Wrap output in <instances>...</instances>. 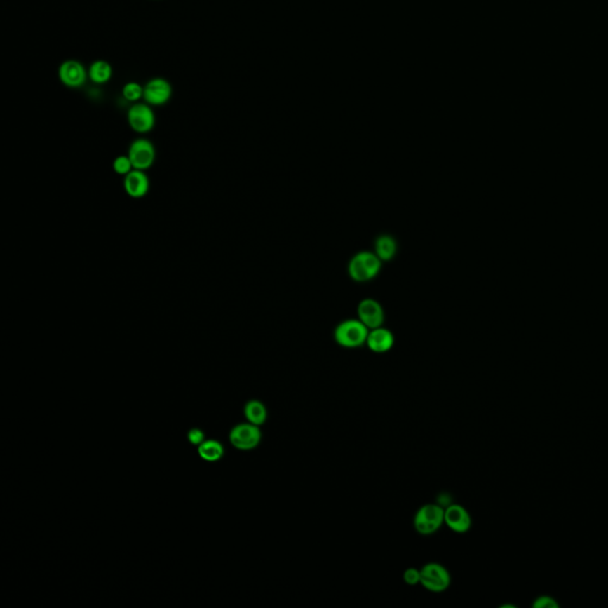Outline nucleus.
I'll use <instances>...</instances> for the list:
<instances>
[{"label": "nucleus", "mask_w": 608, "mask_h": 608, "mask_svg": "<svg viewBox=\"0 0 608 608\" xmlns=\"http://www.w3.org/2000/svg\"><path fill=\"white\" fill-rule=\"evenodd\" d=\"M368 333L367 327L360 320H347L337 325L334 337L342 347L357 349L366 344Z\"/></svg>", "instance_id": "obj_1"}, {"label": "nucleus", "mask_w": 608, "mask_h": 608, "mask_svg": "<svg viewBox=\"0 0 608 608\" xmlns=\"http://www.w3.org/2000/svg\"><path fill=\"white\" fill-rule=\"evenodd\" d=\"M381 269V260L372 252H359L349 262V273L356 282L374 278Z\"/></svg>", "instance_id": "obj_2"}, {"label": "nucleus", "mask_w": 608, "mask_h": 608, "mask_svg": "<svg viewBox=\"0 0 608 608\" xmlns=\"http://www.w3.org/2000/svg\"><path fill=\"white\" fill-rule=\"evenodd\" d=\"M443 523H445V508H442V506L436 504L423 505L414 515V527L419 535H433Z\"/></svg>", "instance_id": "obj_3"}, {"label": "nucleus", "mask_w": 608, "mask_h": 608, "mask_svg": "<svg viewBox=\"0 0 608 608\" xmlns=\"http://www.w3.org/2000/svg\"><path fill=\"white\" fill-rule=\"evenodd\" d=\"M452 579L448 570L438 563H428L421 569V585L429 592H445L450 586Z\"/></svg>", "instance_id": "obj_4"}, {"label": "nucleus", "mask_w": 608, "mask_h": 608, "mask_svg": "<svg viewBox=\"0 0 608 608\" xmlns=\"http://www.w3.org/2000/svg\"><path fill=\"white\" fill-rule=\"evenodd\" d=\"M128 156L135 169L147 171L155 164V145L150 140L144 138L133 140L128 149Z\"/></svg>", "instance_id": "obj_5"}, {"label": "nucleus", "mask_w": 608, "mask_h": 608, "mask_svg": "<svg viewBox=\"0 0 608 608\" xmlns=\"http://www.w3.org/2000/svg\"><path fill=\"white\" fill-rule=\"evenodd\" d=\"M128 121L133 131L137 133H147L155 128V112L147 102H136L128 109Z\"/></svg>", "instance_id": "obj_6"}, {"label": "nucleus", "mask_w": 608, "mask_h": 608, "mask_svg": "<svg viewBox=\"0 0 608 608\" xmlns=\"http://www.w3.org/2000/svg\"><path fill=\"white\" fill-rule=\"evenodd\" d=\"M229 440L233 446L238 450H251L259 445L262 431L258 426H255L250 422L239 424L233 428L229 434Z\"/></svg>", "instance_id": "obj_7"}, {"label": "nucleus", "mask_w": 608, "mask_h": 608, "mask_svg": "<svg viewBox=\"0 0 608 608\" xmlns=\"http://www.w3.org/2000/svg\"><path fill=\"white\" fill-rule=\"evenodd\" d=\"M173 97V87L165 79H151L144 86V97L147 104L150 106H163Z\"/></svg>", "instance_id": "obj_8"}, {"label": "nucleus", "mask_w": 608, "mask_h": 608, "mask_svg": "<svg viewBox=\"0 0 608 608\" xmlns=\"http://www.w3.org/2000/svg\"><path fill=\"white\" fill-rule=\"evenodd\" d=\"M87 76L85 67L75 60H67L58 68V78L68 88H80L85 85Z\"/></svg>", "instance_id": "obj_9"}, {"label": "nucleus", "mask_w": 608, "mask_h": 608, "mask_svg": "<svg viewBox=\"0 0 608 608\" xmlns=\"http://www.w3.org/2000/svg\"><path fill=\"white\" fill-rule=\"evenodd\" d=\"M358 315L360 321L364 323L368 330L379 328L384 323V310L376 299H366L361 301L358 306Z\"/></svg>", "instance_id": "obj_10"}, {"label": "nucleus", "mask_w": 608, "mask_h": 608, "mask_svg": "<svg viewBox=\"0 0 608 608\" xmlns=\"http://www.w3.org/2000/svg\"><path fill=\"white\" fill-rule=\"evenodd\" d=\"M445 524L457 534H465L472 527V518L461 505L453 504L445 510Z\"/></svg>", "instance_id": "obj_11"}, {"label": "nucleus", "mask_w": 608, "mask_h": 608, "mask_svg": "<svg viewBox=\"0 0 608 608\" xmlns=\"http://www.w3.org/2000/svg\"><path fill=\"white\" fill-rule=\"evenodd\" d=\"M124 189L130 198H144L150 189V181L145 171L133 169L124 176Z\"/></svg>", "instance_id": "obj_12"}, {"label": "nucleus", "mask_w": 608, "mask_h": 608, "mask_svg": "<svg viewBox=\"0 0 608 608\" xmlns=\"http://www.w3.org/2000/svg\"><path fill=\"white\" fill-rule=\"evenodd\" d=\"M395 344V337L386 328H376L368 333L366 345L374 353H385L390 351Z\"/></svg>", "instance_id": "obj_13"}, {"label": "nucleus", "mask_w": 608, "mask_h": 608, "mask_svg": "<svg viewBox=\"0 0 608 608\" xmlns=\"http://www.w3.org/2000/svg\"><path fill=\"white\" fill-rule=\"evenodd\" d=\"M244 412L245 417L248 419V422L255 424V426H262L268 417L266 407L259 400H250L245 407Z\"/></svg>", "instance_id": "obj_14"}, {"label": "nucleus", "mask_w": 608, "mask_h": 608, "mask_svg": "<svg viewBox=\"0 0 608 608\" xmlns=\"http://www.w3.org/2000/svg\"><path fill=\"white\" fill-rule=\"evenodd\" d=\"M374 248H376V255L379 257V259L388 262L395 257L397 252V243L391 236L383 234L377 239Z\"/></svg>", "instance_id": "obj_15"}, {"label": "nucleus", "mask_w": 608, "mask_h": 608, "mask_svg": "<svg viewBox=\"0 0 608 608\" xmlns=\"http://www.w3.org/2000/svg\"><path fill=\"white\" fill-rule=\"evenodd\" d=\"M112 73V66L109 62L100 60V61H95L90 65L88 76L92 81L101 85V83H106L111 80Z\"/></svg>", "instance_id": "obj_16"}, {"label": "nucleus", "mask_w": 608, "mask_h": 608, "mask_svg": "<svg viewBox=\"0 0 608 608\" xmlns=\"http://www.w3.org/2000/svg\"><path fill=\"white\" fill-rule=\"evenodd\" d=\"M198 454L205 461H217L224 455V448L220 443L213 440L202 442L198 447Z\"/></svg>", "instance_id": "obj_17"}, {"label": "nucleus", "mask_w": 608, "mask_h": 608, "mask_svg": "<svg viewBox=\"0 0 608 608\" xmlns=\"http://www.w3.org/2000/svg\"><path fill=\"white\" fill-rule=\"evenodd\" d=\"M123 97L130 102H138L144 97V87L138 82H128L123 88Z\"/></svg>", "instance_id": "obj_18"}, {"label": "nucleus", "mask_w": 608, "mask_h": 608, "mask_svg": "<svg viewBox=\"0 0 608 608\" xmlns=\"http://www.w3.org/2000/svg\"><path fill=\"white\" fill-rule=\"evenodd\" d=\"M135 168L132 165L131 159L128 156H118L113 161V170L116 171V174L121 176H126L128 173H131Z\"/></svg>", "instance_id": "obj_19"}, {"label": "nucleus", "mask_w": 608, "mask_h": 608, "mask_svg": "<svg viewBox=\"0 0 608 608\" xmlns=\"http://www.w3.org/2000/svg\"><path fill=\"white\" fill-rule=\"evenodd\" d=\"M404 581L407 582V585L414 586L417 583H421V569L416 568H407L403 574Z\"/></svg>", "instance_id": "obj_20"}, {"label": "nucleus", "mask_w": 608, "mask_h": 608, "mask_svg": "<svg viewBox=\"0 0 608 608\" xmlns=\"http://www.w3.org/2000/svg\"><path fill=\"white\" fill-rule=\"evenodd\" d=\"M534 606L537 608H556L558 602L550 597H541L535 601Z\"/></svg>", "instance_id": "obj_21"}, {"label": "nucleus", "mask_w": 608, "mask_h": 608, "mask_svg": "<svg viewBox=\"0 0 608 608\" xmlns=\"http://www.w3.org/2000/svg\"><path fill=\"white\" fill-rule=\"evenodd\" d=\"M203 438H205L203 433L200 429L190 430L189 434H188V438L193 445H201L203 442Z\"/></svg>", "instance_id": "obj_22"}]
</instances>
